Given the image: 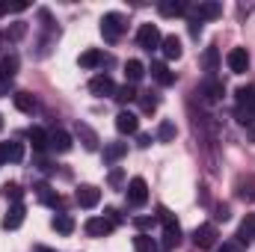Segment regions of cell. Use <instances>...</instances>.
<instances>
[{
  "mask_svg": "<svg viewBox=\"0 0 255 252\" xmlns=\"http://www.w3.org/2000/svg\"><path fill=\"white\" fill-rule=\"evenodd\" d=\"M157 220L163 223V247L166 250H175L181 244V226H178V220L166 208H157Z\"/></svg>",
  "mask_w": 255,
  "mask_h": 252,
  "instance_id": "1",
  "label": "cell"
},
{
  "mask_svg": "<svg viewBox=\"0 0 255 252\" xmlns=\"http://www.w3.org/2000/svg\"><path fill=\"white\" fill-rule=\"evenodd\" d=\"M122 33H125V18L119 12H107L101 18V36H104V42H119Z\"/></svg>",
  "mask_w": 255,
  "mask_h": 252,
  "instance_id": "2",
  "label": "cell"
},
{
  "mask_svg": "<svg viewBox=\"0 0 255 252\" xmlns=\"http://www.w3.org/2000/svg\"><path fill=\"white\" fill-rule=\"evenodd\" d=\"M125 196H128V205L130 208H142L145 202H148V184H145V178H130L125 187Z\"/></svg>",
  "mask_w": 255,
  "mask_h": 252,
  "instance_id": "3",
  "label": "cell"
},
{
  "mask_svg": "<svg viewBox=\"0 0 255 252\" xmlns=\"http://www.w3.org/2000/svg\"><path fill=\"white\" fill-rule=\"evenodd\" d=\"M160 42H163V36H160L157 24H142V27L136 30V45H139L142 51H157Z\"/></svg>",
  "mask_w": 255,
  "mask_h": 252,
  "instance_id": "4",
  "label": "cell"
},
{
  "mask_svg": "<svg viewBox=\"0 0 255 252\" xmlns=\"http://www.w3.org/2000/svg\"><path fill=\"white\" fill-rule=\"evenodd\" d=\"M193 247L196 250H214L217 247V226L214 223H202L193 232Z\"/></svg>",
  "mask_w": 255,
  "mask_h": 252,
  "instance_id": "5",
  "label": "cell"
},
{
  "mask_svg": "<svg viewBox=\"0 0 255 252\" xmlns=\"http://www.w3.org/2000/svg\"><path fill=\"white\" fill-rule=\"evenodd\" d=\"M199 95H202V101L217 104V101H223V95H226V83L217 80V77H208V80L199 86Z\"/></svg>",
  "mask_w": 255,
  "mask_h": 252,
  "instance_id": "6",
  "label": "cell"
},
{
  "mask_svg": "<svg viewBox=\"0 0 255 252\" xmlns=\"http://www.w3.org/2000/svg\"><path fill=\"white\" fill-rule=\"evenodd\" d=\"M89 92H92L95 98H110V95H116V83H113L110 74H95V77L89 80Z\"/></svg>",
  "mask_w": 255,
  "mask_h": 252,
  "instance_id": "7",
  "label": "cell"
},
{
  "mask_svg": "<svg viewBox=\"0 0 255 252\" xmlns=\"http://www.w3.org/2000/svg\"><path fill=\"white\" fill-rule=\"evenodd\" d=\"M48 148L57 151V154L71 151V136H68V130H63V127H51V130H48Z\"/></svg>",
  "mask_w": 255,
  "mask_h": 252,
  "instance_id": "8",
  "label": "cell"
},
{
  "mask_svg": "<svg viewBox=\"0 0 255 252\" xmlns=\"http://www.w3.org/2000/svg\"><path fill=\"white\" fill-rule=\"evenodd\" d=\"M21 160H24V142L18 139L0 142V163H21Z\"/></svg>",
  "mask_w": 255,
  "mask_h": 252,
  "instance_id": "9",
  "label": "cell"
},
{
  "mask_svg": "<svg viewBox=\"0 0 255 252\" xmlns=\"http://www.w3.org/2000/svg\"><path fill=\"white\" fill-rule=\"evenodd\" d=\"M74 202H77L80 208H95V205L101 202V190L95 187V184H80L77 193H74Z\"/></svg>",
  "mask_w": 255,
  "mask_h": 252,
  "instance_id": "10",
  "label": "cell"
},
{
  "mask_svg": "<svg viewBox=\"0 0 255 252\" xmlns=\"http://www.w3.org/2000/svg\"><path fill=\"white\" fill-rule=\"evenodd\" d=\"M83 229H86V235H89V238H107V235H110L116 226H113L107 217H89Z\"/></svg>",
  "mask_w": 255,
  "mask_h": 252,
  "instance_id": "11",
  "label": "cell"
},
{
  "mask_svg": "<svg viewBox=\"0 0 255 252\" xmlns=\"http://www.w3.org/2000/svg\"><path fill=\"white\" fill-rule=\"evenodd\" d=\"M220 15H223V6L214 3V0H205V3H199V6H193V18H196V21H214V18H220Z\"/></svg>",
  "mask_w": 255,
  "mask_h": 252,
  "instance_id": "12",
  "label": "cell"
},
{
  "mask_svg": "<svg viewBox=\"0 0 255 252\" xmlns=\"http://www.w3.org/2000/svg\"><path fill=\"white\" fill-rule=\"evenodd\" d=\"M226 63H229V68H232L235 74H244V71L250 68V54H247V48H232L229 57H226Z\"/></svg>",
  "mask_w": 255,
  "mask_h": 252,
  "instance_id": "13",
  "label": "cell"
},
{
  "mask_svg": "<svg viewBox=\"0 0 255 252\" xmlns=\"http://www.w3.org/2000/svg\"><path fill=\"white\" fill-rule=\"evenodd\" d=\"M36 190V196H39V202H45V205H51V208H63V196L57 193V190L51 187V184H45V181H39V184H33Z\"/></svg>",
  "mask_w": 255,
  "mask_h": 252,
  "instance_id": "14",
  "label": "cell"
},
{
  "mask_svg": "<svg viewBox=\"0 0 255 252\" xmlns=\"http://www.w3.org/2000/svg\"><path fill=\"white\" fill-rule=\"evenodd\" d=\"M24 217H27V208H24L21 202H18V205H12V208L6 211V217H3V229H6V232H15V229H21Z\"/></svg>",
  "mask_w": 255,
  "mask_h": 252,
  "instance_id": "15",
  "label": "cell"
},
{
  "mask_svg": "<svg viewBox=\"0 0 255 252\" xmlns=\"http://www.w3.org/2000/svg\"><path fill=\"white\" fill-rule=\"evenodd\" d=\"M116 130L119 133H136L139 130V119H136V113H130V110H122L119 116H116Z\"/></svg>",
  "mask_w": 255,
  "mask_h": 252,
  "instance_id": "16",
  "label": "cell"
},
{
  "mask_svg": "<svg viewBox=\"0 0 255 252\" xmlns=\"http://www.w3.org/2000/svg\"><path fill=\"white\" fill-rule=\"evenodd\" d=\"M104 63H110L98 48H89V51H83L80 57H77V65L80 68H98V65H104Z\"/></svg>",
  "mask_w": 255,
  "mask_h": 252,
  "instance_id": "17",
  "label": "cell"
},
{
  "mask_svg": "<svg viewBox=\"0 0 255 252\" xmlns=\"http://www.w3.org/2000/svg\"><path fill=\"white\" fill-rule=\"evenodd\" d=\"M77 136H80V142H83L86 151H98V142L101 139H98V133L86 125V122H77Z\"/></svg>",
  "mask_w": 255,
  "mask_h": 252,
  "instance_id": "18",
  "label": "cell"
},
{
  "mask_svg": "<svg viewBox=\"0 0 255 252\" xmlns=\"http://www.w3.org/2000/svg\"><path fill=\"white\" fill-rule=\"evenodd\" d=\"M148 71H151V77H154L160 86H172V83H175V71H169L166 63H151Z\"/></svg>",
  "mask_w": 255,
  "mask_h": 252,
  "instance_id": "19",
  "label": "cell"
},
{
  "mask_svg": "<svg viewBox=\"0 0 255 252\" xmlns=\"http://www.w3.org/2000/svg\"><path fill=\"white\" fill-rule=\"evenodd\" d=\"M157 12L163 18H178V15L187 12V3L184 0H163V3H157Z\"/></svg>",
  "mask_w": 255,
  "mask_h": 252,
  "instance_id": "20",
  "label": "cell"
},
{
  "mask_svg": "<svg viewBox=\"0 0 255 252\" xmlns=\"http://www.w3.org/2000/svg\"><path fill=\"white\" fill-rule=\"evenodd\" d=\"M18 54H6V57H0V80H12L15 74H18Z\"/></svg>",
  "mask_w": 255,
  "mask_h": 252,
  "instance_id": "21",
  "label": "cell"
},
{
  "mask_svg": "<svg viewBox=\"0 0 255 252\" xmlns=\"http://www.w3.org/2000/svg\"><path fill=\"white\" fill-rule=\"evenodd\" d=\"M160 51H163L166 60H181V39L178 36H163Z\"/></svg>",
  "mask_w": 255,
  "mask_h": 252,
  "instance_id": "22",
  "label": "cell"
},
{
  "mask_svg": "<svg viewBox=\"0 0 255 252\" xmlns=\"http://www.w3.org/2000/svg\"><path fill=\"white\" fill-rule=\"evenodd\" d=\"M235 98H238V107L241 110H255V86H238V92H235Z\"/></svg>",
  "mask_w": 255,
  "mask_h": 252,
  "instance_id": "23",
  "label": "cell"
},
{
  "mask_svg": "<svg viewBox=\"0 0 255 252\" xmlns=\"http://www.w3.org/2000/svg\"><path fill=\"white\" fill-rule=\"evenodd\" d=\"M255 241V214H247L244 223L238 226V244H250Z\"/></svg>",
  "mask_w": 255,
  "mask_h": 252,
  "instance_id": "24",
  "label": "cell"
},
{
  "mask_svg": "<svg viewBox=\"0 0 255 252\" xmlns=\"http://www.w3.org/2000/svg\"><path fill=\"white\" fill-rule=\"evenodd\" d=\"M128 154V142H104V163H116Z\"/></svg>",
  "mask_w": 255,
  "mask_h": 252,
  "instance_id": "25",
  "label": "cell"
},
{
  "mask_svg": "<svg viewBox=\"0 0 255 252\" xmlns=\"http://www.w3.org/2000/svg\"><path fill=\"white\" fill-rule=\"evenodd\" d=\"M27 139L33 142V151H48V130L30 127V130H27Z\"/></svg>",
  "mask_w": 255,
  "mask_h": 252,
  "instance_id": "26",
  "label": "cell"
},
{
  "mask_svg": "<svg viewBox=\"0 0 255 252\" xmlns=\"http://www.w3.org/2000/svg\"><path fill=\"white\" fill-rule=\"evenodd\" d=\"M51 229L60 232V235H71V232H74V220H71V214H63V211H60V214L51 220Z\"/></svg>",
  "mask_w": 255,
  "mask_h": 252,
  "instance_id": "27",
  "label": "cell"
},
{
  "mask_svg": "<svg viewBox=\"0 0 255 252\" xmlns=\"http://www.w3.org/2000/svg\"><path fill=\"white\" fill-rule=\"evenodd\" d=\"M142 74H145V65L139 63V60H128L125 63V77H128V83L133 86V83H139L142 80Z\"/></svg>",
  "mask_w": 255,
  "mask_h": 252,
  "instance_id": "28",
  "label": "cell"
},
{
  "mask_svg": "<svg viewBox=\"0 0 255 252\" xmlns=\"http://www.w3.org/2000/svg\"><path fill=\"white\" fill-rule=\"evenodd\" d=\"M12 104H15L21 113H33V110H36V98H33L30 92H15V95H12Z\"/></svg>",
  "mask_w": 255,
  "mask_h": 252,
  "instance_id": "29",
  "label": "cell"
},
{
  "mask_svg": "<svg viewBox=\"0 0 255 252\" xmlns=\"http://www.w3.org/2000/svg\"><path fill=\"white\" fill-rule=\"evenodd\" d=\"M202 65H205V71H211V74L220 68V51H217V45L205 48V54H202Z\"/></svg>",
  "mask_w": 255,
  "mask_h": 252,
  "instance_id": "30",
  "label": "cell"
},
{
  "mask_svg": "<svg viewBox=\"0 0 255 252\" xmlns=\"http://www.w3.org/2000/svg\"><path fill=\"white\" fill-rule=\"evenodd\" d=\"M27 36V24L24 21H15V24H9V30L3 33V39H9V42H21Z\"/></svg>",
  "mask_w": 255,
  "mask_h": 252,
  "instance_id": "31",
  "label": "cell"
},
{
  "mask_svg": "<svg viewBox=\"0 0 255 252\" xmlns=\"http://www.w3.org/2000/svg\"><path fill=\"white\" fill-rule=\"evenodd\" d=\"M119 104H130V101H136L139 95H136V89L130 86V83H125V86H116V95H113Z\"/></svg>",
  "mask_w": 255,
  "mask_h": 252,
  "instance_id": "32",
  "label": "cell"
},
{
  "mask_svg": "<svg viewBox=\"0 0 255 252\" xmlns=\"http://www.w3.org/2000/svg\"><path fill=\"white\" fill-rule=\"evenodd\" d=\"M133 250H136V252H160V250H157V244H154L148 235H142V232L133 238Z\"/></svg>",
  "mask_w": 255,
  "mask_h": 252,
  "instance_id": "33",
  "label": "cell"
},
{
  "mask_svg": "<svg viewBox=\"0 0 255 252\" xmlns=\"http://www.w3.org/2000/svg\"><path fill=\"white\" fill-rule=\"evenodd\" d=\"M178 136V127L172 125V122H160V127H157V139L160 142H172Z\"/></svg>",
  "mask_w": 255,
  "mask_h": 252,
  "instance_id": "34",
  "label": "cell"
},
{
  "mask_svg": "<svg viewBox=\"0 0 255 252\" xmlns=\"http://www.w3.org/2000/svg\"><path fill=\"white\" fill-rule=\"evenodd\" d=\"M3 196H6L12 205H18V202H21V196H24V190L18 187L15 181H9V184H3Z\"/></svg>",
  "mask_w": 255,
  "mask_h": 252,
  "instance_id": "35",
  "label": "cell"
},
{
  "mask_svg": "<svg viewBox=\"0 0 255 252\" xmlns=\"http://www.w3.org/2000/svg\"><path fill=\"white\" fill-rule=\"evenodd\" d=\"M139 107H142V113H154L157 110V98L148 92V95H139Z\"/></svg>",
  "mask_w": 255,
  "mask_h": 252,
  "instance_id": "36",
  "label": "cell"
},
{
  "mask_svg": "<svg viewBox=\"0 0 255 252\" xmlns=\"http://www.w3.org/2000/svg\"><path fill=\"white\" fill-rule=\"evenodd\" d=\"M229 217H232V208H229V205H217V208H214V220H220V223H226Z\"/></svg>",
  "mask_w": 255,
  "mask_h": 252,
  "instance_id": "37",
  "label": "cell"
},
{
  "mask_svg": "<svg viewBox=\"0 0 255 252\" xmlns=\"http://www.w3.org/2000/svg\"><path fill=\"white\" fill-rule=\"evenodd\" d=\"M133 226H136V229H139V232L145 235V232H148V229L154 226V217H136V220H133Z\"/></svg>",
  "mask_w": 255,
  "mask_h": 252,
  "instance_id": "38",
  "label": "cell"
},
{
  "mask_svg": "<svg viewBox=\"0 0 255 252\" xmlns=\"http://www.w3.org/2000/svg\"><path fill=\"white\" fill-rule=\"evenodd\" d=\"M107 181H110V187H119V184L125 181V172H122V169H110V175H107Z\"/></svg>",
  "mask_w": 255,
  "mask_h": 252,
  "instance_id": "39",
  "label": "cell"
},
{
  "mask_svg": "<svg viewBox=\"0 0 255 252\" xmlns=\"http://www.w3.org/2000/svg\"><path fill=\"white\" fill-rule=\"evenodd\" d=\"M104 217H107V220H110V223H113V226H119V223H122V220H125V217H122V214H119V211H116V208H107V211H104Z\"/></svg>",
  "mask_w": 255,
  "mask_h": 252,
  "instance_id": "40",
  "label": "cell"
},
{
  "mask_svg": "<svg viewBox=\"0 0 255 252\" xmlns=\"http://www.w3.org/2000/svg\"><path fill=\"white\" fill-rule=\"evenodd\" d=\"M187 27H190V36H193V39H199V36H202V21L190 18V24H187Z\"/></svg>",
  "mask_w": 255,
  "mask_h": 252,
  "instance_id": "41",
  "label": "cell"
},
{
  "mask_svg": "<svg viewBox=\"0 0 255 252\" xmlns=\"http://www.w3.org/2000/svg\"><path fill=\"white\" fill-rule=\"evenodd\" d=\"M136 142H139V148H148V145H151V136H148V133H139Z\"/></svg>",
  "mask_w": 255,
  "mask_h": 252,
  "instance_id": "42",
  "label": "cell"
},
{
  "mask_svg": "<svg viewBox=\"0 0 255 252\" xmlns=\"http://www.w3.org/2000/svg\"><path fill=\"white\" fill-rule=\"evenodd\" d=\"M220 252H241V244H223Z\"/></svg>",
  "mask_w": 255,
  "mask_h": 252,
  "instance_id": "43",
  "label": "cell"
},
{
  "mask_svg": "<svg viewBox=\"0 0 255 252\" xmlns=\"http://www.w3.org/2000/svg\"><path fill=\"white\" fill-rule=\"evenodd\" d=\"M6 92H12V80H0V95H6Z\"/></svg>",
  "mask_w": 255,
  "mask_h": 252,
  "instance_id": "44",
  "label": "cell"
},
{
  "mask_svg": "<svg viewBox=\"0 0 255 252\" xmlns=\"http://www.w3.org/2000/svg\"><path fill=\"white\" fill-rule=\"evenodd\" d=\"M36 252H57V250H51V247H36Z\"/></svg>",
  "mask_w": 255,
  "mask_h": 252,
  "instance_id": "45",
  "label": "cell"
},
{
  "mask_svg": "<svg viewBox=\"0 0 255 252\" xmlns=\"http://www.w3.org/2000/svg\"><path fill=\"white\" fill-rule=\"evenodd\" d=\"M0 130H3V116H0Z\"/></svg>",
  "mask_w": 255,
  "mask_h": 252,
  "instance_id": "46",
  "label": "cell"
},
{
  "mask_svg": "<svg viewBox=\"0 0 255 252\" xmlns=\"http://www.w3.org/2000/svg\"><path fill=\"white\" fill-rule=\"evenodd\" d=\"M0 45H3V33H0Z\"/></svg>",
  "mask_w": 255,
  "mask_h": 252,
  "instance_id": "47",
  "label": "cell"
}]
</instances>
